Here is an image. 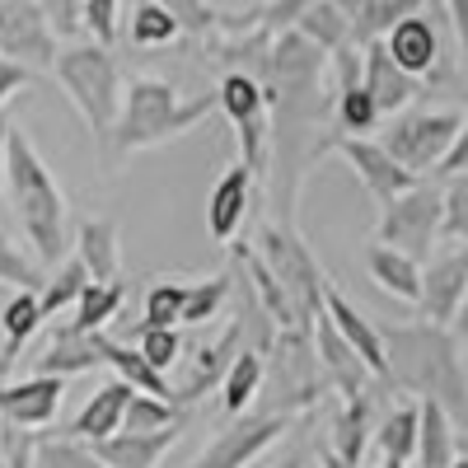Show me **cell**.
<instances>
[{
	"instance_id": "11",
	"label": "cell",
	"mask_w": 468,
	"mask_h": 468,
	"mask_svg": "<svg viewBox=\"0 0 468 468\" xmlns=\"http://www.w3.org/2000/svg\"><path fill=\"white\" fill-rule=\"evenodd\" d=\"M291 426H295L291 417L244 412V417H234V426H225V431L197 454V468H253L271 445L291 431Z\"/></svg>"
},
{
	"instance_id": "18",
	"label": "cell",
	"mask_w": 468,
	"mask_h": 468,
	"mask_svg": "<svg viewBox=\"0 0 468 468\" xmlns=\"http://www.w3.org/2000/svg\"><path fill=\"white\" fill-rule=\"evenodd\" d=\"M324 314H328V324L337 328V337L361 356V366L370 370V379H384V342H379V328H375L333 282L324 286Z\"/></svg>"
},
{
	"instance_id": "51",
	"label": "cell",
	"mask_w": 468,
	"mask_h": 468,
	"mask_svg": "<svg viewBox=\"0 0 468 468\" xmlns=\"http://www.w3.org/2000/svg\"><path fill=\"white\" fill-rule=\"evenodd\" d=\"M441 5H445V24H450V33H454V43L463 48V37H468V10H463V0H441Z\"/></svg>"
},
{
	"instance_id": "16",
	"label": "cell",
	"mask_w": 468,
	"mask_h": 468,
	"mask_svg": "<svg viewBox=\"0 0 468 468\" xmlns=\"http://www.w3.org/2000/svg\"><path fill=\"white\" fill-rule=\"evenodd\" d=\"M309 337H314V361H319V375H324V384L333 388V394H342V399H361V394H370V370L361 366L356 351H351V346L337 337V328L328 324V314H319V319H314Z\"/></svg>"
},
{
	"instance_id": "48",
	"label": "cell",
	"mask_w": 468,
	"mask_h": 468,
	"mask_svg": "<svg viewBox=\"0 0 468 468\" xmlns=\"http://www.w3.org/2000/svg\"><path fill=\"white\" fill-rule=\"evenodd\" d=\"M37 10H43L48 28L61 33V37H75L80 33V0H33Z\"/></svg>"
},
{
	"instance_id": "54",
	"label": "cell",
	"mask_w": 468,
	"mask_h": 468,
	"mask_svg": "<svg viewBox=\"0 0 468 468\" xmlns=\"http://www.w3.org/2000/svg\"><path fill=\"white\" fill-rule=\"evenodd\" d=\"M0 187H5V117H0Z\"/></svg>"
},
{
	"instance_id": "33",
	"label": "cell",
	"mask_w": 468,
	"mask_h": 468,
	"mask_svg": "<svg viewBox=\"0 0 468 468\" xmlns=\"http://www.w3.org/2000/svg\"><path fill=\"white\" fill-rule=\"evenodd\" d=\"M370 441L379 445L384 463H412V450H417V403H399L370 431Z\"/></svg>"
},
{
	"instance_id": "30",
	"label": "cell",
	"mask_w": 468,
	"mask_h": 468,
	"mask_svg": "<svg viewBox=\"0 0 468 468\" xmlns=\"http://www.w3.org/2000/svg\"><path fill=\"white\" fill-rule=\"evenodd\" d=\"M262 388V351L239 346V356L229 361V370L220 375V408L225 417H244Z\"/></svg>"
},
{
	"instance_id": "10",
	"label": "cell",
	"mask_w": 468,
	"mask_h": 468,
	"mask_svg": "<svg viewBox=\"0 0 468 468\" xmlns=\"http://www.w3.org/2000/svg\"><path fill=\"white\" fill-rule=\"evenodd\" d=\"M463 300H468V249L463 244H441L431 253V262L421 267V324H436V328H454L463 314Z\"/></svg>"
},
{
	"instance_id": "45",
	"label": "cell",
	"mask_w": 468,
	"mask_h": 468,
	"mask_svg": "<svg viewBox=\"0 0 468 468\" xmlns=\"http://www.w3.org/2000/svg\"><path fill=\"white\" fill-rule=\"evenodd\" d=\"M154 5L169 10V19L178 24V33H197V37L216 33V19H220V10H211L207 0H154Z\"/></svg>"
},
{
	"instance_id": "32",
	"label": "cell",
	"mask_w": 468,
	"mask_h": 468,
	"mask_svg": "<svg viewBox=\"0 0 468 468\" xmlns=\"http://www.w3.org/2000/svg\"><path fill=\"white\" fill-rule=\"evenodd\" d=\"M295 33L304 37V43H314L324 57L351 48V24L342 19V10L328 5V0H314V5H309V10L295 19Z\"/></svg>"
},
{
	"instance_id": "12",
	"label": "cell",
	"mask_w": 468,
	"mask_h": 468,
	"mask_svg": "<svg viewBox=\"0 0 468 468\" xmlns=\"http://www.w3.org/2000/svg\"><path fill=\"white\" fill-rule=\"evenodd\" d=\"M324 150H337V154H342V160L351 165V174L361 178V187L370 192L379 207H388L394 197H403L408 187L421 183V178H412L403 165H394V154H388L375 136H333Z\"/></svg>"
},
{
	"instance_id": "21",
	"label": "cell",
	"mask_w": 468,
	"mask_h": 468,
	"mask_svg": "<svg viewBox=\"0 0 468 468\" xmlns=\"http://www.w3.org/2000/svg\"><path fill=\"white\" fill-rule=\"evenodd\" d=\"M183 426H169V431H150V436H127V431H112L103 441H94V459L103 468H160V459L178 445Z\"/></svg>"
},
{
	"instance_id": "38",
	"label": "cell",
	"mask_w": 468,
	"mask_h": 468,
	"mask_svg": "<svg viewBox=\"0 0 468 468\" xmlns=\"http://www.w3.org/2000/svg\"><path fill=\"white\" fill-rule=\"evenodd\" d=\"M85 267L75 262V258H61L57 267H52V277H43V286H37V309H43V319H52V314H61V309H70L75 304V295L85 291Z\"/></svg>"
},
{
	"instance_id": "31",
	"label": "cell",
	"mask_w": 468,
	"mask_h": 468,
	"mask_svg": "<svg viewBox=\"0 0 468 468\" xmlns=\"http://www.w3.org/2000/svg\"><path fill=\"white\" fill-rule=\"evenodd\" d=\"M421 0H356V10L346 15L351 24V48H366V43H379V37L394 28L399 19L417 15Z\"/></svg>"
},
{
	"instance_id": "40",
	"label": "cell",
	"mask_w": 468,
	"mask_h": 468,
	"mask_svg": "<svg viewBox=\"0 0 468 468\" xmlns=\"http://www.w3.org/2000/svg\"><path fill=\"white\" fill-rule=\"evenodd\" d=\"M127 37H132L136 48H165V43H174V37H178V24L169 19V10L154 5V0H136Z\"/></svg>"
},
{
	"instance_id": "56",
	"label": "cell",
	"mask_w": 468,
	"mask_h": 468,
	"mask_svg": "<svg viewBox=\"0 0 468 468\" xmlns=\"http://www.w3.org/2000/svg\"><path fill=\"white\" fill-rule=\"evenodd\" d=\"M450 468H468V454H454V459H450Z\"/></svg>"
},
{
	"instance_id": "55",
	"label": "cell",
	"mask_w": 468,
	"mask_h": 468,
	"mask_svg": "<svg viewBox=\"0 0 468 468\" xmlns=\"http://www.w3.org/2000/svg\"><path fill=\"white\" fill-rule=\"evenodd\" d=\"M421 5H431V15H436V19H445V5H441V0H421Z\"/></svg>"
},
{
	"instance_id": "20",
	"label": "cell",
	"mask_w": 468,
	"mask_h": 468,
	"mask_svg": "<svg viewBox=\"0 0 468 468\" xmlns=\"http://www.w3.org/2000/svg\"><path fill=\"white\" fill-rule=\"evenodd\" d=\"M239 328L225 324L211 342H202L197 351H192V375L183 379V388H174V403L187 408V403H197L202 394H211V388H220V375L229 370V361L239 356Z\"/></svg>"
},
{
	"instance_id": "43",
	"label": "cell",
	"mask_w": 468,
	"mask_h": 468,
	"mask_svg": "<svg viewBox=\"0 0 468 468\" xmlns=\"http://www.w3.org/2000/svg\"><path fill=\"white\" fill-rule=\"evenodd\" d=\"M0 286H15V291H37L43 286V267H37L5 229H0Z\"/></svg>"
},
{
	"instance_id": "14",
	"label": "cell",
	"mask_w": 468,
	"mask_h": 468,
	"mask_svg": "<svg viewBox=\"0 0 468 468\" xmlns=\"http://www.w3.org/2000/svg\"><path fill=\"white\" fill-rule=\"evenodd\" d=\"M384 52L403 75L412 80H450V66L441 61V33H436V19H421V15H408L388 28L384 37Z\"/></svg>"
},
{
	"instance_id": "22",
	"label": "cell",
	"mask_w": 468,
	"mask_h": 468,
	"mask_svg": "<svg viewBox=\"0 0 468 468\" xmlns=\"http://www.w3.org/2000/svg\"><path fill=\"white\" fill-rule=\"evenodd\" d=\"M70 258L85 267L90 282H117V271H122V234H117L112 220L90 216L75 229V253Z\"/></svg>"
},
{
	"instance_id": "23",
	"label": "cell",
	"mask_w": 468,
	"mask_h": 468,
	"mask_svg": "<svg viewBox=\"0 0 468 468\" xmlns=\"http://www.w3.org/2000/svg\"><path fill=\"white\" fill-rule=\"evenodd\" d=\"M103 366L99 351H94V333H75L70 324L52 328V337L43 342V351L33 356V370L28 375H57V379H70V375H85Z\"/></svg>"
},
{
	"instance_id": "53",
	"label": "cell",
	"mask_w": 468,
	"mask_h": 468,
	"mask_svg": "<svg viewBox=\"0 0 468 468\" xmlns=\"http://www.w3.org/2000/svg\"><path fill=\"white\" fill-rule=\"evenodd\" d=\"M319 468H356V463H346V459H337L333 450H324V454H319Z\"/></svg>"
},
{
	"instance_id": "49",
	"label": "cell",
	"mask_w": 468,
	"mask_h": 468,
	"mask_svg": "<svg viewBox=\"0 0 468 468\" xmlns=\"http://www.w3.org/2000/svg\"><path fill=\"white\" fill-rule=\"evenodd\" d=\"M463 160H468V132L436 160V169L426 174V183H450V178H459V174H463Z\"/></svg>"
},
{
	"instance_id": "17",
	"label": "cell",
	"mask_w": 468,
	"mask_h": 468,
	"mask_svg": "<svg viewBox=\"0 0 468 468\" xmlns=\"http://www.w3.org/2000/svg\"><path fill=\"white\" fill-rule=\"evenodd\" d=\"M361 90L370 94L379 117H394V112H408V103L421 94V80H412V75H403L388 61L384 43H366L361 48Z\"/></svg>"
},
{
	"instance_id": "42",
	"label": "cell",
	"mask_w": 468,
	"mask_h": 468,
	"mask_svg": "<svg viewBox=\"0 0 468 468\" xmlns=\"http://www.w3.org/2000/svg\"><path fill=\"white\" fill-rule=\"evenodd\" d=\"M183 291H187V282H178V277L154 282L145 291V328H178V319H183Z\"/></svg>"
},
{
	"instance_id": "19",
	"label": "cell",
	"mask_w": 468,
	"mask_h": 468,
	"mask_svg": "<svg viewBox=\"0 0 468 468\" xmlns=\"http://www.w3.org/2000/svg\"><path fill=\"white\" fill-rule=\"evenodd\" d=\"M253 174L244 165H229L216 187H211V202H207V229L216 244H234V234L244 229V216H249V197H253Z\"/></svg>"
},
{
	"instance_id": "39",
	"label": "cell",
	"mask_w": 468,
	"mask_h": 468,
	"mask_svg": "<svg viewBox=\"0 0 468 468\" xmlns=\"http://www.w3.org/2000/svg\"><path fill=\"white\" fill-rule=\"evenodd\" d=\"M468 239V174L441 183V234H436V249L441 244H463Z\"/></svg>"
},
{
	"instance_id": "41",
	"label": "cell",
	"mask_w": 468,
	"mask_h": 468,
	"mask_svg": "<svg viewBox=\"0 0 468 468\" xmlns=\"http://www.w3.org/2000/svg\"><path fill=\"white\" fill-rule=\"evenodd\" d=\"M33 468H103L85 441H66V436H37L33 445Z\"/></svg>"
},
{
	"instance_id": "34",
	"label": "cell",
	"mask_w": 468,
	"mask_h": 468,
	"mask_svg": "<svg viewBox=\"0 0 468 468\" xmlns=\"http://www.w3.org/2000/svg\"><path fill=\"white\" fill-rule=\"evenodd\" d=\"M117 309H122V286L117 282H85V291L75 295L70 328L75 333H103L108 319H117Z\"/></svg>"
},
{
	"instance_id": "37",
	"label": "cell",
	"mask_w": 468,
	"mask_h": 468,
	"mask_svg": "<svg viewBox=\"0 0 468 468\" xmlns=\"http://www.w3.org/2000/svg\"><path fill=\"white\" fill-rule=\"evenodd\" d=\"M229 304V271H216V277L207 282H187L183 291V319L178 328H202V324H216L220 319V309Z\"/></svg>"
},
{
	"instance_id": "7",
	"label": "cell",
	"mask_w": 468,
	"mask_h": 468,
	"mask_svg": "<svg viewBox=\"0 0 468 468\" xmlns=\"http://www.w3.org/2000/svg\"><path fill=\"white\" fill-rule=\"evenodd\" d=\"M463 136V112L459 108H421V112H394L388 127L379 132V145L394 154L412 178H426L436 160Z\"/></svg>"
},
{
	"instance_id": "47",
	"label": "cell",
	"mask_w": 468,
	"mask_h": 468,
	"mask_svg": "<svg viewBox=\"0 0 468 468\" xmlns=\"http://www.w3.org/2000/svg\"><path fill=\"white\" fill-rule=\"evenodd\" d=\"M33 445H37L33 431L0 421V459H5V468H33Z\"/></svg>"
},
{
	"instance_id": "27",
	"label": "cell",
	"mask_w": 468,
	"mask_h": 468,
	"mask_svg": "<svg viewBox=\"0 0 468 468\" xmlns=\"http://www.w3.org/2000/svg\"><path fill=\"white\" fill-rule=\"evenodd\" d=\"M366 267H370V282H375L384 295H394V300H403V304H417V295H421V262H417V258L394 253V249H384V244H370Z\"/></svg>"
},
{
	"instance_id": "25",
	"label": "cell",
	"mask_w": 468,
	"mask_h": 468,
	"mask_svg": "<svg viewBox=\"0 0 468 468\" xmlns=\"http://www.w3.org/2000/svg\"><path fill=\"white\" fill-rule=\"evenodd\" d=\"M459 454V426L450 421V412L431 399H417V450H412V468H450V459Z\"/></svg>"
},
{
	"instance_id": "35",
	"label": "cell",
	"mask_w": 468,
	"mask_h": 468,
	"mask_svg": "<svg viewBox=\"0 0 468 468\" xmlns=\"http://www.w3.org/2000/svg\"><path fill=\"white\" fill-rule=\"evenodd\" d=\"M328 112H333L337 136H370L379 127V112H375L370 94L361 90V80L356 85H333V108Z\"/></svg>"
},
{
	"instance_id": "29",
	"label": "cell",
	"mask_w": 468,
	"mask_h": 468,
	"mask_svg": "<svg viewBox=\"0 0 468 468\" xmlns=\"http://www.w3.org/2000/svg\"><path fill=\"white\" fill-rule=\"evenodd\" d=\"M370 431H375V421H370V394L342 399V408H337V417H333V454L361 468L366 445H370Z\"/></svg>"
},
{
	"instance_id": "13",
	"label": "cell",
	"mask_w": 468,
	"mask_h": 468,
	"mask_svg": "<svg viewBox=\"0 0 468 468\" xmlns=\"http://www.w3.org/2000/svg\"><path fill=\"white\" fill-rule=\"evenodd\" d=\"M0 57L19 66H52L57 57V33L48 28L43 10L33 0H0Z\"/></svg>"
},
{
	"instance_id": "28",
	"label": "cell",
	"mask_w": 468,
	"mask_h": 468,
	"mask_svg": "<svg viewBox=\"0 0 468 468\" xmlns=\"http://www.w3.org/2000/svg\"><path fill=\"white\" fill-rule=\"evenodd\" d=\"M43 309H37V291H15L0 309V333H5V351H0V370H10L19 361V351L28 346V337L43 328Z\"/></svg>"
},
{
	"instance_id": "9",
	"label": "cell",
	"mask_w": 468,
	"mask_h": 468,
	"mask_svg": "<svg viewBox=\"0 0 468 468\" xmlns=\"http://www.w3.org/2000/svg\"><path fill=\"white\" fill-rule=\"evenodd\" d=\"M216 103L234 122V132H239V150H244L239 165L253 178H262L267 174V99H262L258 80L244 75V70H225L220 90H216Z\"/></svg>"
},
{
	"instance_id": "52",
	"label": "cell",
	"mask_w": 468,
	"mask_h": 468,
	"mask_svg": "<svg viewBox=\"0 0 468 468\" xmlns=\"http://www.w3.org/2000/svg\"><path fill=\"white\" fill-rule=\"evenodd\" d=\"M271 468H304V450H300V445H295V450H286V454H282L277 463H271Z\"/></svg>"
},
{
	"instance_id": "44",
	"label": "cell",
	"mask_w": 468,
	"mask_h": 468,
	"mask_svg": "<svg viewBox=\"0 0 468 468\" xmlns=\"http://www.w3.org/2000/svg\"><path fill=\"white\" fill-rule=\"evenodd\" d=\"M136 351H141V361H145L150 370L169 375V370L183 361V337H178V328H141Z\"/></svg>"
},
{
	"instance_id": "2",
	"label": "cell",
	"mask_w": 468,
	"mask_h": 468,
	"mask_svg": "<svg viewBox=\"0 0 468 468\" xmlns=\"http://www.w3.org/2000/svg\"><path fill=\"white\" fill-rule=\"evenodd\" d=\"M0 192H10V211L19 220L24 244L33 249V262L57 267L66 249V192L28 132L15 122H5V187Z\"/></svg>"
},
{
	"instance_id": "57",
	"label": "cell",
	"mask_w": 468,
	"mask_h": 468,
	"mask_svg": "<svg viewBox=\"0 0 468 468\" xmlns=\"http://www.w3.org/2000/svg\"><path fill=\"white\" fill-rule=\"evenodd\" d=\"M0 468H5V459H0Z\"/></svg>"
},
{
	"instance_id": "8",
	"label": "cell",
	"mask_w": 468,
	"mask_h": 468,
	"mask_svg": "<svg viewBox=\"0 0 468 468\" xmlns=\"http://www.w3.org/2000/svg\"><path fill=\"white\" fill-rule=\"evenodd\" d=\"M436 234H441V183H417L403 197H394L388 207H379V225H375V244L408 253V258H426L436 253Z\"/></svg>"
},
{
	"instance_id": "5",
	"label": "cell",
	"mask_w": 468,
	"mask_h": 468,
	"mask_svg": "<svg viewBox=\"0 0 468 468\" xmlns=\"http://www.w3.org/2000/svg\"><path fill=\"white\" fill-rule=\"evenodd\" d=\"M48 70L57 75V85L66 90V99L75 103V112L85 117V127L99 141H108L117 103H122V70H117L112 52L103 43H90V37H85V43L57 48V57H52Z\"/></svg>"
},
{
	"instance_id": "4",
	"label": "cell",
	"mask_w": 468,
	"mask_h": 468,
	"mask_svg": "<svg viewBox=\"0 0 468 468\" xmlns=\"http://www.w3.org/2000/svg\"><path fill=\"white\" fill-rule=\"evenodd\" d=\"M328 394V384L319 375L314 361V337L309 328H282L271 337L267 356H262V388L249 412H267V417H304L319 399Z\"/></svg>"
},
{
	"instance_id": "50",
	"label": "cell",
	"mask_w": 468,
	"mask_h": 468,
	"mask_svg": "<svg viewBox=\"0 0 468 468\" xmlns=\"http://www.w3.org/2000/svg\"><path fill=\"white\" fill-rule=\"evenodd\" d=\"M24 85H33V70L19 66V61H5V57H0V108H5L10 94H19Z\"/></svg>"
},
{
	"instance_id": "1",
	"label": "cell",
	"mask_w": 468,
	"mask_h": 468,
	"mask_svg": "<svg viewBox=\"0 0 468 468\" xmlns=\"http://www.w3.org/2000/svg\"><path fill=\"white\" fill-rule=\"evenodd\" d=\"M384 342V384L408 388L412 399H431L463 426L468 412V375H463V342L454 328L436 324H388Z\"/></svg>"
},
{
	"instance_id": "26",
	"label": "cell",
	"mask_w": 468,
	"mask_h": 468,
	"mask_svg": "<svg viewBox=\"0 0 468 468\" xmlns=\"http://www.w3.org/2000/svg\"><path fill=\"white\" fill-rule=\"evenodd\" d=\"M94 351H99V361H103V366H112V370H117V379L136 388V394H150V399H165V403H174L169 375L150 370V366L141 361V351H136V346L117 342V337H108V333H94Z\"/></svg>"
},
{
	"instance_id": "15",
	"label": "cell",
	"mask_w": 468,
	"mask_h": 468,
	"mask_svg": "<svg viewBox=\"0 0 468 468\" xmlns=\"http://www.w3.org/2000/svg\"><path fill=\"white\" fill-rule=\"evenodd\" d=\"M66 399V379L57 375H19L10 384H0V421L24 426V431H43L57 421Z\"/></svg>"
},
{
	"instance_id": "46",
	"label": "cell",
	"mask_w": 468,
	"mask_h": 468,
	"mask_svg": "<svg viewBox=\"0 0 468 468\" xmlns=\"http://www.w3.org/2000/svg\"><path fill=\"white\" fill-rule=\"evenodd\" d=\"M117 5L122 0H80V28L90 33V43H112L117 37Z\"/></svg>"
},
{
	"instance_id": "3",
	"label": "cell",
	"mask_w": 468,
	"mask_h": 468,
	"mask_svg": "<svg viewBox=\"0 0 468 468\" xmlns=\"http://www.w3.org/2000/svg\"><path fill=\"white\" fill-rule=\"evenodd\" d=\"M216 99H183L178 85L160 80V75H136L122 85V103H117L108 145L117 154H136V150H154L174 136H187L192 127L211 117Z\"/></svg>"
},
{
	"instance_id": "24",
	"label": "cell",
	"mask_w": 468,
	"mask_h": 468,
	"mask_svg": "<svg viewBox=\"0 0 468 468\" xmlns=\"http://www.w3.org/2000/svg\"><path fill=\"white\" fill-rule=\"evenodd\" d=\"M136 394L132 384H122V379H112V384H103L99 394L75 412V421L66 426V441H85V445H94V441H103V436H112V431H122V408H127V399Z\"/></svg>"
},
{
	"instance_id": "6",
	"label": "cell",
	"mask_w": 468,
	"mask_h": 468,
	"mask_svg": "<svg viewBox=\"0 0 468 468\" xmlns=\"http://www.w3.org/2000/svg\"><path fill=\"white\" fill-rule=\"evenodd\" d=\"M253 253H258V262L271 271V282L282 286V295H286V304H291L295 324L309 328V324L324 314V286H328V277H324L319 258L309 253V244L300 239V229H295V225L267 220V225L258 229Z\"/></svg>"
},
{
	"instance_id": "36",
	"label": "cell",
	"mask_w": 468,
	"mask_h": 468,
	"mask_svg": "<svg viewBox=\"0 0 468 468\" xmlns=\"http://www.w3.org/2000/svg\"><path fill=\"white\" fill-rule=\"evenodd\" d=\"M169 426H187V408L150 399V394H132L122 408V431L127 436H150V431H169Z\"/></svg>"
}]
</instances>
